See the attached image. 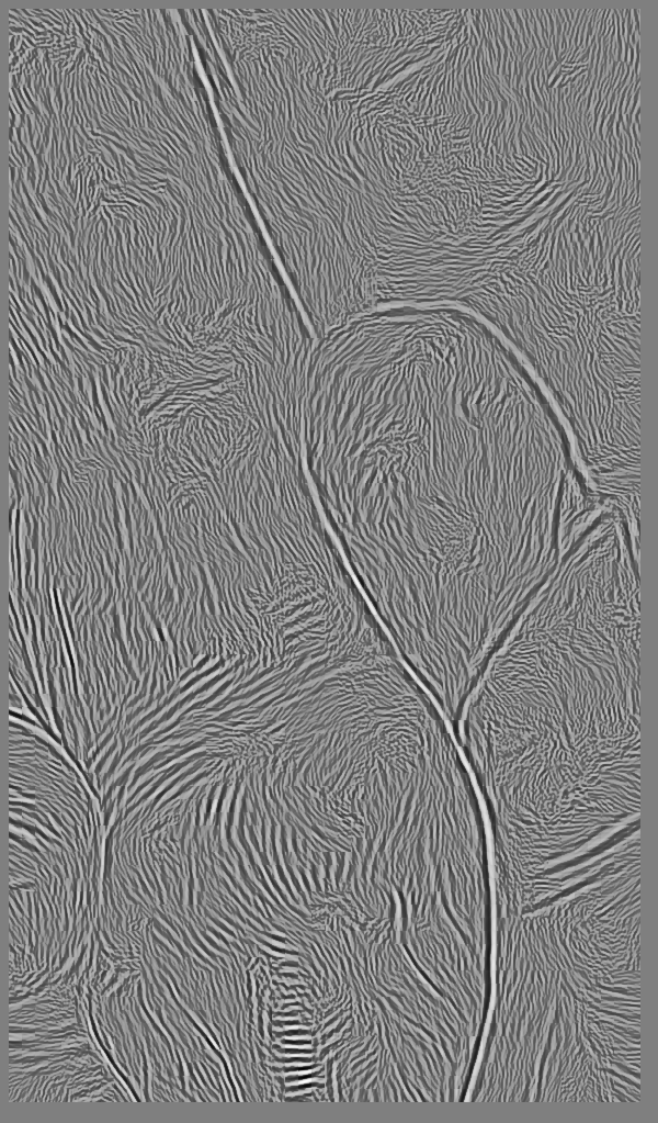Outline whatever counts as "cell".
<instances>
[{"mask_svg":"<svg viewBox=\"0 0 658 1123\" xmlns=\"http://www.w3.org/2000/svg\"><path fill=\"white\" fill-rule=\"evenodd\" d=\"M640 607L553 575L489 656L454 723L492 863L538 876L639 829Z\"/></svg>","mask_w":658,"mask_h":1123,"instance_id":"6da1fadb","label":"cell"}]
</instances>
